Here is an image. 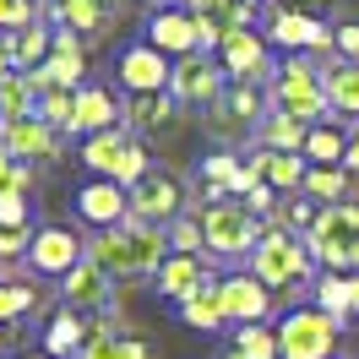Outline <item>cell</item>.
<instances>
[{"label":"cell","instance_id":"obj_28","mask_svg":"<svg viewBox=\"0 0 359 359\" xmlns=\"http://www.w3.org/2000/svg\"><path fill=\"white\" fill-rule=\"evenodd\" d=\"M175 109H180L175 93H136V98H126V131H163L175 120Z\"/></svg>","mask_w":359,"mask_h":359},{"label":"cell","instance_id":"obj_32","mask_svg":"<svg viewBox=\"0 0 359 359\" xmlns=\"http://www.w3.org/2000/svg\"><path fill=\"white\" fill-rule=\"evenodd\" d=\"M11 39V66L17 71H39L55 55V33H49L44 22H33V27H22V33H6Z\"/></svg>","mask_w":359,"mask_h":359},{"label":"cell","instance_id":"obj_8","mask_svg":"<svg viewBox=\"0 0 359 359\" xmlns=\"http://www.w3.org/2000/svg\"><path fill=\"white\" fill-rule=\"evenodd\" d=\"M272 39L267 33H256V27H234L224 44H218V60H224L229 82H267L278 76V66H272Z\"/></svg>","mask_w":359,"mask_h":359},{"label":"cell","instance_id":"obj_17","mask_svg":"<svg viewBox=\"0 0 359 359\" xmlns=\"http://www.w3.org/2000/svg\"><path fill=\"white\" fill-rule=\"evenodd\" d=\"M272 114V93H262V82H229V93L218 98V120L224 131H256L262 120Z\"/></svg>","mask_w":359,"mask_h":359},{"label":"cell","instance_id":"obj_41","mask_svg":"<svg viewBox=\"0 0 359 359\" xmlns=\"http://www.w3.org/2000/svg\"><path fill=\"white\" fill-rule=\"evenodd\" d=\"M33 234H39V229H6V224H0V256H22V262H27Z\"/></svg>","mask_w":359,"mask_h":359},{"label":"cell","instance_id":"obj_49","mask_svg":"<svg viewBox=\"0 0 359 359\" xmlns=\"http://www.w3.org/2000/svg\"><path fill=\"white\" fill-rule=\"evenodd\" d=\"M224 359H245V354H240V348H229V354H224Z\"/></svg>","mask_w":359,"mask_h":359},{"label":"cell","instance_id":"obj_29","mask_svg":"<svg viewBox=\"0 0 359 359\" xmlns=\"http://www.w3.org/2000/svg\"><path fill=\"white\" fill-rule=\"evenodd\" d=\"M180 321H185V327H196V332H218V327L229 321V316H224V289L207 278L202 289L180 305Z\"/></svg>","mask_w":359,"mask_h":359},{"label":"cell","instance_id":"obj_37","mask_svg":"<svg viewBox=\"0 0 359 359\" xmlns=\"http://www.w3.org/2000/svg\"><path fill=\"white\" fill-rule=\"evenodd\" d=\"M39 305V289L33 283H0V327H11L17 316H27Z\"/></svg>","mask_w":359,"mask_h":359},{"label":"cell","instance_id":"obj_45","mask_svg":"<svg viewBox=\"0 0 359 359\" xmlns=\"http://www.w3.org/2000/svg\"><path fill=\"white\" fill-rule=\"evenodd\" d=\"M343 169L359 175V120H354V131H348V158H343Z\"/></svg>","mask_w":359,"mask_h":359},{"label":"cell","instance_id":"obj_38","mask_svg":"<svg viewBox=\"0 0 359 359\" xmlns=\"http://www.w3.org/2000/svg\"><path fill=\"white\" fill-rule=\"evenodd\" d=\"M202 245H207L202 218H185V212H180L175 224H169V250H180V256H196Z\"/></svg>","mask_w":359,"mask_h":359},{"label":"cell","instance_id":"obj_3","mask_svg":"<svg viewBox=\"0 0 359 359\" xmlns=\"http://www.w3.org/2000/svg\"><path fill=\"white\" fill-rule=\"evenodd\" d=\"M272 109H289L294 120H305V126H321L332 104H327V71L321 60L311 55H289L278 76H272Z\"/></svg>","mask_w":359,"mask_h":359},{"label":"cell","instance_id":"obj_10","mask_svg":"<svg viewBox=\"0 0 359 359\" xmlns=\"http://www.w3.org/2000/svg\"><path fill=\"white\" fill-rule=\"evenodd\" d=\"M180 207H185V185H180L175 175H147L131 185V218H142V224H175Z\"/></svg>","mask_w":359,"mask_h":359},{"label":"cell","instance_id":"obj_46","mask_svg":"<svg viewBox=\"0 0 359 359\" xmlns=\"http://www.w3.org/2000/svg\"><path fill=\"white\" fill-rule=\"evenodd\" d=\"M6 71H17V66H11V39L0 33V76H6Z\"/></svg>","mask_w":359,"mask_h":359},{"label":"cell","instance_id":"obj_48","mask_svg":"<svg viewBox=\"0 0 359 359\" xmlns=\"http://www.w3.org/2000/svg\"><path fill=\"white\" fill-rule=\"evenodd\" d=\"M17 359H55V354H44V348H39V354H17Z\"/></svg>","mask_w":359,"mask_h":359},{"label":"cell","instance_id":"obj_7","mask_svg":"<svg viewBox=\"0 0 359 359\" xmlns=\"http://www.w3.org/2000/svg\"><path fill=\"white\" fill-rule=\"evenodd\" d=\"M169 93H175L185 109H218V98L229 93V71L218 55H180L175 76H169Z\"/></svg>","mask_w":359,"mask_h":359},{"label":"cell","instance_id":"obj_47","mask_svg":"<svg viewBox=\"0 0 359 359\" xmlns=\"http://www.w3.org/2000/svg\"><path fill=\"white\" fill-rule=\"evenodd\" d=\"M142 6H153V11H163V6H175V0H142Z\"/></svg>","mask_w":359,"mask_h":359},{"label":"cell","instance_id":"obj_50","mask_svg":"<svg viewBox=\"0 0 359 359\" xmlns=\"http://www.w3.org/2000/svg\"><path fill=\"white\" fill-rule=\"evenodd\" d=\"M185 6H196V0H185Z\"/></svg>","mask_w":359,"mask_h":359},{"label":"cell","instance_id":"obj_21","mask_svg":"<svg viewBox=\"0 0 359 359\" xmlns=\"http://www.w3.org/2000/svg\"><path fill=\"white\" fill-rule=\"evenodd\" d=\"M49 17L60 27H71L82 44H98V33H109V0H55L49 6Z\"/></svg>","mask_w":359,"mask_h":359},{"label":"cell","instance_id":"obj_34","mask_svg":"<svg viewBox=\"0 0 359 359\" xmlns=\"http://www.w3.org/2000/svg\"><path fill=\"white\" fill-rule=\"evenodd\" d=\"M348 169L343 163H332V169H311L305 175V196L311 202H321V207H337V202H348Z\"/></svg>","mask_w":359,"mask_h":359},{"label":"cell","instance_id":"obj_15","mask_svg":"<svg viewBox=\"0 0 359 359\" xmlns=\"http://www.w3.org/2000/svg\"><path fill=\"white\" fill-rule=\"evenodd\" d=\"M60 294H66V311H104L114 299V272L98 267V262H76V267L60 278Z\"/></svg>","mask_w":359,"mask_h":359},{"label":"cell","instance_id":"obj_22","mask_svg":"<svg viewBox=\"0 0 359 359\" xmlns=\"http://www.w3.org/2000/svg\"><path fill=\"white\" fill-rule=\"evenodd\" d=\"M207 278H212V272L202 267V256H169V262H163V267H158V294H163V299H180V305H185V299H191V294L202 289Z\"/></svg>","mask_w":359,"mask_h":359},{"label":"cell","instance_id":"obj_1","mask_svg":"<svg viewBox=\"0 0 359 359\" xmlns=\"http://www.w3.org/2000/svg\"><path fill=\"white\" fill-rule=\"evenodd\" d=\"M88 256L98 267H109L114 278H147L175 256L169 250V229L163 224H142V218H126L120 229H98L88 240Z\"/></svg>","mask_w":359,"mask_h":359},{"label":"cell","instance_id":"obj_13","mask_svg":"<svg viewBox=\"0 0 359 359\" xmlns=\"http://www.w3.org/2000/svg\"><path fill=\"white\" fill-rule=\"evenodd\" d=\"M76 212H82V224H93V234L98 229H120L131 218V191L114 185V180H93V185L76 191Z\"/></svg>","mask_w":359,"mask_h":359},{"label":"cell","instance_id":"obj_31","mask_svg":"<svg viewBox=\"0 0 359 359\" xmlns=\"http://www.w3.org/2000/svg\"><path fill=\"white\" fill-rule=\"evenodd\" d=\"M76 359H147V343L131 332H114V327H98V332H88Z\"/></svg>","mask_w":359,"mask_h":359},{"label":"cell","instance_id":"obj_2","mask_svg":"<svg viewBox=\"0 0 359 359\" xmlns=\"http://www.w3.org/2000/svg\"><path fill=\"white\" fill-rule=\"evenodd\" d=\"M262 283H267L272 294H283V289H316V262L311 245H305V234H289V229H267L262 234V245L250 250V262H245Z\"/></svg>","mask_w":359,"mask_h":359},{"label":"cell","instance_id":"obj_20","mask_svg":"<svg viewBox=\"0 0 359 359\" xmlns=\"http://www.w3.org/2000/svg\"><path fill=\"white\" fill-rule=\"evenodd\" d=\"M136 136L126 126H114V131H98V136H82V163H88L98 180H120L126 169V153H131Z\"/></svg>","mask_w":359,"mask_h":359},{"label":"cell","instance_id":"obj_4","mask_svg":"<svg viewBox=\"0 0 359 359\" xmlns=\"http://www.w3.org/2000/svg\"><path fill=\"white\" fill-rule=\"evenodd\" d=\"M305 245L327 272H359V202L321 207L305 229Z\"/></svg>","mask_w":359,"mask_h":359},{"label":"cell","instance_id":"obj_27","mask_svg":"<svg viewBox=\"0 0 359 359\" xmlns=\"http://www.w3.org/2000/svg\"><path fill=\"white\" fill-rule=\"evenodd\" d=\"M348 131L354 126H343L337 114H327L321 126H311V142H305V158H311V169H332L348 158Z\"/></svg>","mask_w":359,"mask_h":359},{"label":"cell","instance_id":"obj_35","mask_svg":"<svg viewBox=\"0 0 359 359\" xmlns=\"http://www.w3.org/2000/svg\"><path fill=\"white\" fill-rule=\"evenodd\" d=\"M39 120H44V126H55L60 136H71V126H76V93H71V88L44 93V98H39Z\"/></svg>","mask_w":359,"mask_h":359},{"label":"cell","instance_id":"obj_5","mask_svg":"<svg viewBox=\"0 0 359 359\" xmlns=\"http://www.w3.org/2000/svg\"><path fill=\"white\" fill-rule=\"evenodd\" d=\"M202 234H207V250H212V256H224V262L245 256V262H250V250L262 245L267 224H262L240 196H224V202H207L202 207Z\"/></svg>","mask_w":359,"mask_h":359},{"label":"cell","instance_id":"obj_9","mask_svg":"<svg viewBox=\"0 0 359 359\" xmlns=\"http://www.w3.org/2000/svg\"><path fill=\"white\" fill-rule=\"evenodd\" d=\"M0 147L17 158V163H49V158H60V131L44 126L39 114H27V120H0Z\"/></svg>","mask_w":359,"mask_h":359},{"label":"cell","instance_id":"obj_42","mask_svg":"<svg viewBox=\"0 0 359 359\" xmlns=\"http://www.w3.org/2000/svg\"><path fill=\"white\" fill-rule=\"evenodd\" d=\"M332 49H337V60H359V22L332 27Z\"/></svg>","mask_w":359,"mask_h":359},{"label":"cell","instance_id":"obj_30","mask_svg":"<svg viewBox=\"0 0 359 359\" xmlns=\"http://www.w3.org/2000/svg\"><path fill=\"white\" fill-rule=\"evenodd\" d=\"M39 98H44V93L33 88L27 71H6V76H0V120H27V114H39Z\"/></svg>","mask_w":359,"mask_h":359},{"label":"cell","instance_id":"obj_44","mask_svg":"<svg viewBox=\"0 0 359 359\" xmlns=\"http://www.w3.org/2000/svg\"><path fill=\"white\" fill-rule=\"evenodd\" d=\"M0 224L6 229H27V196H6V202H0Z\"/></svg>","mask_w":359,"mask_h":359},{"label":"cell","instance_id":"obj_43","mask_svg":"<svg viewBox=\"0 0 359 359\" xmlns=\"http://www.w3.org/2000/svg\"><path fill=\"white\" fill-rule=\"evenodd\" d=\"M278 196H283V191H272V185H256V191L245 196V207L256 212V218H272V212H278Z\"/></svg>","mask_w":359,"mask_h":359},{"label":"cell","instance_id":"obj_40","mask_svg":"<svg viewBox=\"0 0 359 359\" xmlns=\"http://www.w3.org/2000/svg\"><path fill=\"white\" fill-rule=\"evenodd\" d=\"M39 0H0V33H22V27L39 22Z\"/></svg>","mask_w":359,"mask_h":359},{"label":"cell","instance_id":"obj_25","mask_svg":"<svg viewBox=\"0 0 359 359\" xmlns=\"http://www.w3.org/2000/svg\"><path fill=\"white\" fill-rule=\"evenodd\" d=\"M327 104L337 120H359V60H327Z\"/></svg>","mask_w":359,"mask_h":359},{"label":"cell","instance_id":"obj_23","mask_svg":"<svg viewBox=\"0 0 359 359\" xmlns=\"http://www.w3.org/2000/svg\"><path fill=\"white\" fill-rule=\"evenodd\" d=\"M250 136H256V147H267V153H305L311 126H305V120H294L289 109H272Z\"/></svg>","mask_w":359,"mask_h":359},{"label":"cell","instance_id":"obj_18","mask_svg":"<svg viewBox=\"0 0 359 359\" xmlns=\"http://www.w3.org/2000/svg\"><path fill=\"white\" fill-rule=\"evenodd\" d=\"M267 39L289 55H305V49H332V27H321L316 17H299V11H272Z\"/></svg>","mask_w":359,"mask_h":359},{"label":"cell","instance_id":"obj_33","mask_svg":"<svg viewBox=\"0 0 359 359\" xmlns=\"http://www.w3.org/2000/svg\"><path fill=\"white\" fill-rule=\"evenodd\" d=\"M82 343H88V327L76 321V311H60L44 327V354H55V359H76Z\"/></svg>","mask_w":359,"mask_h":359},{"label":"cell","instance_id":"obj_16","mask_svg":"<svg viewBox=\"0 0 359 359\" xmlns=\"http://www.w3.org/2000/svg\"><path fill=\"white\" fill-rule=\"evenodd\" d=\"M147 44L163 49L169 60L196 55V49H202V39H196V17H191L185 6H163V11H153V17H147Z\"/></svg>","mask_w":359,"mask_h":359},{"label":"cell","instance_id":"obj_11","mask_svg":"<svg viewBox=\"0 0 359 359\" xmlns=\"http://www.w3.org/2000/svg\"><path fill=\"white\" fill-rule=\"evenodd\" d=\"M218 289H224V316L234 321V327H256V321L272 316V289L250 267L234 272V278H218Z\"/></svg>","mask_w":359,"mask_h":359},{"label":"cell","instance_id":"obj_39","mask_svg":"<svg viewBox=\"0 0 359 359\" xmlns=\"http://www.w3.org/2000/svg\"><path fill=\"white\" fill-rule=\"evenodd\" d=\"M33 191V175H27V163H17V158L0 147V202L6 196H27Z\"/></svg>","mask_w":359,"mask_h":359},{"label":"cell","instance_id":"obj_24","mask_svg":"<svg viewBox=\"0 0 359 359\" xmlns=\"http://www.w3.org/2000/svg\"><path fill=\"white\" fill-rule=\"evenodd\" d=\"M250 163L262 169V180L272 191H305V175H311V158L305 153H267V147H256Z\"/></svg>","mask_w":359,"mask_h":359},{"label":"cell","instance_id":"obj_26","mask_svg":"<svg viewBox=\"0 0 359 359\" xmlns=\"http://www.w3.org/2000/svg\"><path fill=\"white\" fill-rule=\"evenodd\" d=\"M311 294H316V305H321L327 316H337V321L359 316V278L354 272H321Z\"/></svg>","mask_w":359,"mask_h":359},{"label":"cell","instance_id":"obj_14","mask_svg":"<svg viewBox=\"0 0 359 359\" xmlns=\"http://www.w3.org/2000/svg\"><path fill=\"white\" fill-rule=\"evenodd\" d=\"M76 262H88V245L71 234V229H39L33 250H27V267L44 272V278H66Z\"/></svg>","mask_w":359,"mask_h":359},{"label":"cell","instance_id":"obj_36","mask_svg":"<svg viewBox=\"0 0 359 359\" xmlns=\"http://www.w3.org/2000/svg\"><path fill=\"white\" fill-rule=\"evenodd\" d=\"M234 348H240L245 359H278V332H267V321L240 327V332H234Z\"/></svg>","mask_w":359,"mask_h":359},{"label":"cell","instance_id":"obj_12","mask_svg":"<svg viewBox=\"0 0 359 359\" xmlns=\"http://www.w3.org/2000/svg\"><path fill=\"white\" fill-rule=\"evenodd\" d=\"M169 76H175V60L153 44H131L120 55V88L131 93H169Z\"/></svg>","mask_w":359,"mask_h":359},{"label":"cell","instance_id":"obj_19","mask_svg":"<svg viewBox=\"0 0 359 359\" xmlns=\"http://www.w3.org/2000/svg\"><path fill=\"white\" fill-rule=\"evenodd\" d=\"M120 120H126V104H114L109 88H93V82H82V88H76V126H71V136L114 131Z\"/></svg>","mask_w":359,"mask_h":359},{"label":"cell","instance_id":"obj_6","mask_svg":"<svg viewBox=\"0 0 359 359\" xmlns=\"http://www.w3.org/2000/svg\"><path fill=\"white\" fill-rule=\"evenodd\" d=\"M337 337H343L337 316H327L321 305H294L278 321V359H332Z\"/></svg>","mask_w":359,"mask_h":359}]
</instances>
